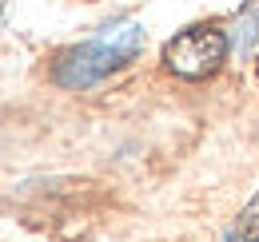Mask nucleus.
<instances>
[{
  "label": "nucleus",
  "instance_id": "1",
  "mask_svg": "<svg viewBox=\"0 0 259 242\" xmlns=\"http://www.w3.org/2000/svg\"><path fill=\"white\" fill-rule=\"evenodd\" d=\"M144 48V28L140 24H108V28L92 36L88 44L64 52V60L56 64V84L60 88H92L96 80H104L108 72L124 68V64Z\"/></svg>",
  "mask_w": 259,
  "mask_h": 242
},
{
  "label": "nucleus",
  "instance_id": "2",
  "mask_svg": "<svg viewBox=\"0 0 259 242\" xmlns=\"http://www.w3.org/2000/svg\"><path fill=\"white\" fill-rule=\"evenodd\" d=\"M227 52H231V40L220 28H188L176 40H167L163 64L180 80H207L224 68Z\"/></svg>",
  "mask_w": 259,
  "mask_h": 242
},
{
  "label": "nucleus",
  "instance_id": "3",
  "mask_svg": "<svg viewBox=\"0 0 259 242\" xmlns=\"http://www.w3.org/2000/svg\"><path fill=\"white\" fill-rule=\"evenodd\" d=\"M231 242H259V195L239 211L235 226H231Z\"/></svg>",
  "mask_w": 259,
  "mask_h": 242
}]
</instances>
